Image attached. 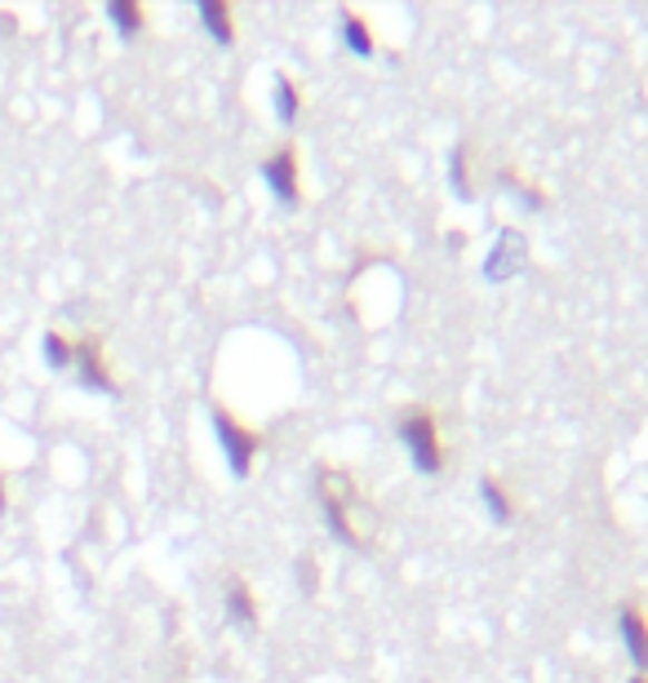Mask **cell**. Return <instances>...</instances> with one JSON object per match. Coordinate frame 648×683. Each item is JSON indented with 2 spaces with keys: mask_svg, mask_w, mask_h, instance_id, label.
I'll use <instances>...</instances> for the list:
<instances>
[{
  "mask_svg": "<svg viewBox=\"0 0 648 683\" xmlns=\"http://www.w3.org/2000/svg\"><path fill=\"white\" fill-rule=\"evenodd\" d=\"M316 493H321V515H324V524H328V533H333L342 546L364 551V546H369V533L355 524V506H360L355 479H351L346 471H337V466H321Z\"/></svg>",
  "mask_w": 648,
  "mask_h": 683,
  "instance_id": "obj_1",
  "label": "cell"
},
{
  "mask_svg": "<svg viewBox=\"0 0 648 683\" xmlns=\"http://www.w3.org/2000/svg\"><path fill=\"white\" fill-rule=\"evenodd\" d=\"M395 435H400V444L409 448V457H413V466H418L422 475H440V471H444L440 417H435L431 404H409V408H400Z\"/></svg>",
  "mask_w": 648,
  "mask_h": 683,
  "instance_id": "obj_2",
  "label": "cell"
},
{
  "mask_svg": "<svg viewBox=\"0 0 648 683\" xmlns=\"http://www.w3.org/2000/svg\"><path fill=\"white\" fill-rule=\"evenodd\" d=\"M209 422H214V439H218V448H223L232 475H236V479H249L254 457L263 453V430L249 426V422H240L227 404H214V408H209Z\"/></svg>",
  "mask_w": 648,
  "mask_h": 683,
  "instance_id": "obj_3",
  "label": "cell"
},
{
  "mask_svg": "<svg viewBox=\"0 0 648 683\" xmlns=\"http://www.w3.org/2000/svg\"><path fill=\"white\" fill-rule=\"evenodd\" d=\"M263 182H267V191H272L285 209H298V205H303V160H298V147H294V142H281V147L263 160Z\"/></svg>",
  "mask_w": 648,
  "mask_h": 683,
  "instance_id": "obj_4",
  "label": "cell"
},
{
  "mask_svg": "<svg viewBox=\"0 0 648 683\" xmlns=\"http://www.w3.org/2000/svg\"><path fill=\"white\" fill-rule=\"evenodd\" d=\"M71 373H76V386L80 390H94V395H116V377L107 368V355H102V338L98 334H85L76 338V355H71Z\"/></svg>",
  "mask_w": 648,
  "mask_h": 683,
  "instance_id": "obj_5",
  "label": "cell"
},
{
  "mask_svg": "<svg viewBox=\"0 0 648 683\" xmlns=\"http://www.w3.org/2000/svg\"><path fill=\"white\" fill-rule=\"evenodd\" d=\"M618 631H622V644H627L631 662L640 666V675L648 680V617L636 600L618 604Z\"/></svg>",
  "mask_w": 648,
  "mask_h": 683,
  "instance_id": "obj_6",
  "label": "cell"
},
{
  "mask_svg": "<svg viewBox=\"0 0 648 683\" xmlns=\"http://www.w3.org/2000/svg\"><path fill=\"white\" fill-rule=\"evenodd\" d=\"M223 604H227V617L240 626V631H258V595L245 577H227V591H223Z\"/></svg>",
  "mask_w": 648,
  "mask_h": 683,
  "instance_id": "obj_7",
  "label": "cell"
},
{
  "mask_svg": "<svg viewBox=\"0 0 648 683\" xmlns=\"http://www.w3.org/2000/svg\"><path fill=\"white\" fill-rule=\"evenodd\" d=\"M524 236L520 231H507L502 240H498V249H493V258L484 263V276L498 285V280H507V276H516L520 267H524Z\"/></svg>",
  "mask_w": 648,
  "mask_h": 683,
  "instance_id": "obj_8",
  "label": "cell"
},
{
  "mask_svg": "<svg viewBox=\"0 0 648 683\" xmlns=\"http://www.w3.org/2000/svg\"><path fill=\"white\" fill-rule=\"evenodd\" d=\"M196 18H200V27H205L223 49L236 44V13H232L227 0H200V4H196Z\"/></svg>",
  "mask_w": 648,
  "mask_h": 683,
  "instance_id": "obj_9",
  "label": "cell"
},
{
  "mask_svg": "<svg viewBox=\"0 0 648 683\" xmlns=\"http://www.w3.org/2000/svg\"><path fill=\"white\" fill-rule=\"evenodd\" d=\"M337 31H342V44H346L355 58H373V53H377V40H373V27H369V18H364V13L342 9Z\"/></svg>",
  "mask_w": 648,
  "mask_h": 683,
  "instance_id": "obj_10",
  "label": "cell"
},
{
  "mask_svg": "<svg viewBox=\"0 0 648 683\" xmlns=\"http://www.w3.org/2000/svg\"><path fill=\"white\" fill-rule=\"evenodd\" d=\"M102 13H107V22L116 27V36H120V40L143 36V31H147V22H151V18H147V9H143L138 0H107V9H102Z\"/></svg>",
  "mask_w": 648,
  "mask_h": 683,
  "instance_id": "obj_11",
  "label": "cell"
},
{
  "mask_svg": "<svg viewBox=\"0 0 648 683\" xmlns=\"http://www.w3.org/2000/svg\"><path fill=\"white\" fill-rule=\"evenodd\" d=\"M272 111H276V120L281 125H294L298 120V111H303V89H298V80L294 76H276V85H272Z\"/></svg>",
  "mask_w": 648,
  "mask_h": 683,
  "instance_id": "obj_12",
  "label": "cell"
},
{
  "mask_svg": "<svg viewBox=\"0 0 648 683\" xmlns=\"http://www.w3.org/2000/svg\"><path fill=\"white\" fill-rule=\"evenodd\" d=\"M480 497H484V506H489V515H493L498 524H511V519H516V497L507 493L502 479L484 475V479H480Z\"/></svg>",
  "mask_w": 648,
  "mask_h": 683,
  "instance_id": "obj_13",
  "label": "cell"
},
{
  "mask_svg": "<svg viewBox=\"0 0 648 683\" xmlns=\"http://www.w3.org/2000/svg\"><path fill=\"white\" fill-rule=\"evenodd\" d=\"M71 355H76V338H67V334H58V329H45V334H40V359H45L53 373L71 368Z\"/></svg>",
  "mask_w": 648,
  "mask_h": 683,
  "instance_id": "obj_14",
  "label": "cell"
},
{
  "mask_svg": "<svg viewBox=\"0 0 648 683\" xmlns=\"http://www.w3.org/2000/svg\"><path fill=\"white\" fill-rule=\"evenodd\" d=\"M467 156H471L467 142H458V147L449 151V182H453V191H458L462 200L471 196V169H467Z\"/></svg>",
  "mask_w": 648,
  "mask_h": 683,
  "instance_id": "obj_15",
  "label": "cell"
},
{
  "mask_svg": "<svg viewBox=\"0 0 648 683\" xmlns=\"http://www.w3.org/2000/svg\"><path fill=\"white\" fill-rule=\"evenodd\" d=\"M502 182H507V191H516V196H520L529 209H542V205H547V196H542V191H538L529 178H516L511 169H502Z\"/></svg>",
  "mask_w": 648,
  "mask_h": 683,
  "instance_id": "obj_16",
  "label": "cell"
},
{
  "mask_svg": "<svg viewBox=\"0 0 648 683\" xmlns=\"http://www.w3.org/2000/svg\"><path fill=\"white\" fill-rule=\"evenodd\" d=\"M298 586H303V595H316V586H321L316 560H312V555H298Z\"/></svg>",
  "mask_w": 648,
  "mask_h": 683,
  "instance_id": "obj_17",
  "label": "cell"
},
{
  "mask_svg": "<svg viewBox=\"0 0 648 683\" xmlns=\"http://www.w3.org/2000/svg\"><path fill=\"white\" fill-rule=\"evenodd\" d=\"M9 511V484H4V471H0V515Z\"/></svg>",
  "mask_w": 648,
  "mask_h": 683,
  "instance_id": "obj_18",
  "label": "cell"
},
{
  "mask_svg": "<svg viewBox=\"0 0 648 683\" xmlns=\"http://www.w3.org/2000/svg\"><path fill=\"white\" fill-rule=\"evenodd\" d=\"M627 683H648V680H645V675H636V680H627Z\"/></svg>",
  "mask_w": 648,
  "mask_h": 683,
  "instance_id": "obj_19",
  "label": "cell"
}]
</instances>
